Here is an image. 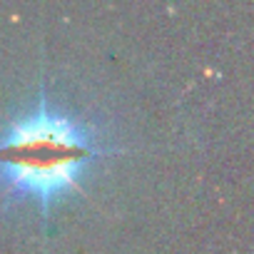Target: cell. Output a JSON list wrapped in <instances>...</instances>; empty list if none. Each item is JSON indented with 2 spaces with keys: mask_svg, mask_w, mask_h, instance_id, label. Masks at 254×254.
Returning <instances> with one entry per match:
<instances>
[{
  "mask_svg": "<svg viewBox=\"0 0 254 254\" xmlns=\"http://www.w3.org/2000/svg\"><path fill=\"white\" fill-rule=\"evenodd\" d=\"M112 155L100 132L72 112L50 105L48 92L0 130V199L33 204L45 219L80 194L85 175Z\"/></svg>",
  "mask_w": 254,
  "mask_h": 254,
  "instance_id": "cell-1",
  "label": "cell"
}]
</instances>
